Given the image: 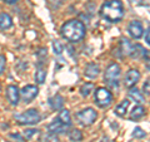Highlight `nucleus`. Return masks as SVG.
I'll use <instances>...</instances> for the list:
<instances>
[{
  "mask_svg": "<svg viewBox=\"0 0 150 142\" xmlns=\"http://www.w3.org/2000/svg\"><path fill=\"white\" fill-rule=\"evenodd\" d=\"M100 15L110 23H118L124 16V6L120 0H108L101 5Z\"/></svg>",
  "mask_w": 150,
  "mask_h": 142,
  "instance_id": "f03ea898",
  "label": "nucleus"
},
{
  "mask_svg": "<svg viewBox=\"0 0 150 142\" xmlns=\"http://www.w3.org/2000/svg\"><path fill=\"white\" fill-rule=\"evenodd\" d=\"M143 92L146 96H150V78L148 80H145V83L143 84Z\"/></svg>",
  "mask_w": 150,
  "mask_h": 142,
  "instance_id": "bb28decb",
  "label": "nucleus"
},
{
  "mask_svg": "<svg viewBox=\"0 0 150 142\" xmlns=\"http://www.w3.org/2000/svg\"><path fill=\"white\" fill-rule=\"evenodd\" d=\"M99 142H109V138H108L106 136H104V137H103V138H101Z\"/></svg>",
  "mask_w": 150,
  "mask_h": 142,
  "instance_id": "473e14b6",
  "label": "nucleus"
},
{
  "mask_svg": "<svg viewBox=\"0 0 150 142\" xmlns=\"http://www.w3.org/2000/svg\"><path fill=\"white\" fill-rule=\"evenodd\" d=\"M49 105L53 110L59 111V110H62L64 106V98L60 96V94H55V96L49 98Z\"/></svg>",
  "mask_w": 150,
  "mask_h": 142,
  "instance_id": "f8f14e48",
  "label": "nucleus"
},
{
  "mask_svg": "<svg viewBox=\"0 0 150 142\" xmlns=\"http://www.w3.org/2000/svg\"><path fill=\"white\" fill-rule=\"evenodd\" d=\"M85 75L88 78H96L100 73V67L96 63H89L85 67Z\"/></svg>",
  "mask_w": 150,
  "mask_h": 142,
  "instance_id": "9b49d317",
  "label": "nucleus"
},
{
  "mask_svg": "<svg viewBox=\"0 0 150 142\" xmlns=\"http://www.w3.org/2000/svg\"><path fill=\"white\" fill-rule=\"evenodd\" d=\"M45 78H46V72L44 69L40 68V69H38L35 72V80H36V83H39V84L44 83Z\"/></svg>",
  "mask_w": 150,
  "mask_h": 142,
  "instance_id": "4be33fe9",
  "label": "nucleus"
},
{
  "mask_svg": "<svg viewBox=\"0 0 150 142\" xmlns=\"http://www.w3.org/2000/svg\"><path fill=\"white\" fill-rule=\"evenodd\" d=\"M5 3H8V4H15L16 1H19V0H4Z\"/></svg>",
  "mask_w": 150,
  "mask_h": 142,
  "instance_id": "7c9ffc66",
  "label": "nucleus"
},
{
  "mask_svg": "<svg viewBox=\"0 0 150 142\" xmlns=\"http://www.w3.org/2000/svg\"><path fill=\"white\" fill-rule=\"evenodd\" d=\"M145 131H143L140 127H137V128L134 130V132H133V136L135 137V138H143V137H145Z\"/></svg>",
  "mask_w": 150,
  "mask_h": 142,
  "instance_id": "a878e982",
  "label": "nucleus"
},
{
  "mask_svg": "<svg viewBox=\"0 0 150 142\" xmlns=\"http://www.w3.org/2000/svg\"><path fill=\"white\" fill-rule=\"evenodd\" d=\"M15 120L20 125H35L40 121V115L36 110L31 108V110H28L25 112L20 113V115H16Z\"/></svg>",
  "mask_w": 150,
  "mask_h": 142,
  "instance_id": "7ed1b4c3",
  "label": "nucleus"
},
{
  "mask_svg": "<svg viewBox=\"0 0 150 142\" xmlns=\"http://www.w3.org/2000/svg\"><path fill=\"white\" fill-rule=\"evenodd\" d=\"M67 128H68V127L65 126V125H63L62 122L58 120V118H56V120H54V121L48 126V130L51 132V133H62V132H64Z\"/></svg>",
  "mask_w": 150,
  "mask_h": 142,
  "instance_id": "ddd939ff",
  "label": "nucleus"
},
{
  "mask_svg": "<svg viewBox=\"0 0 150 142\" xmlns=\"http://www.w3.org/2000/svg\"><path fill=\"white\" fill-rule=\"evenodd\" d=\"M58 120L62 122L63 125H65L67 127H69L70 125H71V118H70V113L68 110H60V113L58 116Z\"/></svg>",
  "mask_w": 150,
  "mask_h": 142,
  "instance_id": "f3484780",
  "label": "nucleus"
},
{
  "mask_svg": "<svg viewBox=\"0 0 150 142\" xmlns=\"http://www.w3.org/2000/svg\"><path fill=\"white\" fill-rule=\"evenodd\" d=\"M129 97L133 99V101H135L137 103H139V105H142V103L144 102V96H143V93L140 92L138 88H135V87H131V88H130V91H129Z\"/></svg>",
  "mask_w": 150,
  "mask_h": 142,
  "instance_id": "2eb2a0df",
  "label": "nucleus"
},
{
  "mask_svg": "<svg viewBox=\"0 0 150 142\" xmlns=\"http://www.w3.org/2000/svg\"><path fill=\"white\" fill-rule=\"evenodd\" d=\"M120 50L124 55H130L131 50H133V45L130 44V42L126 39V38H123L120 40Z\"/></svg>",
  "mask_w": 150,
  "mask_h": 142,
  "instance_id": "a211bd4d",
  "label": "nucleus"
},
{
  "mask_svg": "<svg viewBox=\"0 0 150 142\" xmlns=\"http://www.w3.org/2000/svg\"><path fill=\"white\" fill-rule=\"evenodd\" d=\"M38 132H39V130H34V128H29V130H25L24 133H23V136H24L25 140H30L33 136L36 135Z\"/></svg>",
  "mask_w": 150,
  "mask_h": 142,
  "instance_id": "393cba45",
  "label": "nucleus"
},
{
  "mask_svg": "<svg viewBox=\"0 0 150 142\" xmlns=\"http://www.w3.org/2000/svg\"><path fill=\"white\" fill-rule=\"evenodd\" d=\"M53 48H54V53L55 54H62L63 50H64V47L59 40H54L53 42Z\"/></svg>",
  "mask_w": 150,
  "mask_h": 142,
  "instance_id": "5701e85b",
  "label": "nucleus"
},
{
  "mask_svg": "<svg viewBox=\"0 0 150 142\" xmlns=\"http://www.w3.org/2000/svg\"><path fill=\"white\" fill-rule=\"evenodd\" d=\"M75 117H76L78 122L81 126H90L95 122L98 115L93 108L89 107V108H85V110H83V111H79L76 115H75Z\"/></svg>",
  "mask_w": 150,
  "mask_h": 142,
  "instance_id": "39448f33",
  "label": "nucleus"
},
{
  "mask_svg": "<svg viewBox=\"0 0 150 142\" xmlns=\"http://www.w3.org/2000/svg\"><path fill=\"white\" fill-rule=\"evenodd\" d=\"M6 97L13 106H16L18 102H19V98H20V92H19L18 87L16 86H9L6 89Z\"/></svg>",
  "mask_w": 150,
  "mask_h": 142,
  "instance_id": "9d476101",
  "label": "nucleus"
},
{
  "mask_svg": "<svg viewBox=\"0 0 150 142\" xmlns=\"http://www.w3.org/2000/svg\"><path fill=\"white\" fill-rule=\"evenodd\" d=\"M145 40H146V43L150 45V28L146 30V33H145Z\"/></svg>",
  "mask_w": 150,
  "mask_h": 142,
  "instance_id": "c85d7f7f",
  "label": "nucleus"
},
{
  "mask_svg": "<svg viewBox=\"0 0 150 142\" xmlns=\"http://www.w3.org/2000/svg\"><path fill=\"white\" fill-rule=\"evenodd\" d=\"M38 93H39V89H38L36 86L28 84V86H25L20 91V97H21V99L25 103H29V102H31L33 99L38 96Z\"/></svg>",
  "mask_w": 150,
  "mask_h": 142,
  "instance_id": "0eeeda50",
  "label": "nucleus"
},
{
  "mask_svg": "<svg viewBox=\"0 0 150 142\" xmlns=\"http://www.w3.org/2000/svg\"><path fill=\"white\" fill-rule=\"evenodd\" d=\"M5 65H6V58H5V55H0V74L4 72V69H5Z\"/></svg>",
  "mask_w": 150,
  "mask_h": 142,
  "instance_id": "cd10ccee",
  "label": "nucleus"
},
{
  "mask_svg": "<svg viewBox=\"0 0 150 142\" xmlns=\"http://www.w3.org/2000/svg\"><path fill=\"white\" fill-rule=\"evenodd\" d=\"M10 137H11V138H16V140H19V141H24V138H23L20 135H18V133H11Z\"/></svg>",
  "mask_w": 150,
  "mask_h": 142,
  "instance_id": "c756f323",
  "label": "nucleus"
},
{
  "mask_svg": "<svg viewBox=\"0 0 150 142\" xmlns=\"http://www.w3.org/2000/svg\"><path fill=\"white\" fill-rule=\"evenodd\" d=\"M145 115V108L143 106H137V107H134V110L131 111L130 113V120L131 121H137L139 120V118H142L143 116Z\"/></svg>",
  "mask_w": 150,
  "mask_h": 142,
  "instance_id": "6ab92c4d",
  "label": "nucleus"
},
{
  "mask_svg": "<svg viewBox=\"0 0 150 142\" xmlns=\"http://www.w3.org/2000/svg\"><path fill=\"white\" fill-rule=\"evenodd\" d=\"M139 79H140V73H139V70H138V69H130L129 72L126 73V75H125L124 84H125V87L131 88V87H134L135 84L139 82Z\"/></svg>",
  "mask_w": 150,
  "mask_h": 142,
  "instance_id": "1a4fd4ad",
  "label": "nucleus"
},
{
  "mask_svg": "<svg viewBox=\"0 0 150 142\" xmlns=\"http://www.w3.org/2000/svg\"><path fill=\"white\" fill-rule=\"evenodd\" d=\"M69 138L74 141V142H80L83 140V133H81V131L80 130H76V128H74L69 132Z\"/></svg>",
  "mask_w": 150,
  "mask_h": 142,
  "instance_id": "aec40b11",
  "label": "nucleus"
},
{
  "mask_svg": "<svg viewBox=\"0 0 150 142\" xmlns=\"http://www.w3.org/2000/svg\"><path fill=\"white\" fill-rule=\"evenodd\" d=\"M128 32L134 39H140V38L143 37V33H144L143 24L139 20H133L128 27Z\"/></svg>",
  "mask_w": 150,
  "mask_h": 142,
  "instance_id": "6e6552de",
  "label": "nucleus"
},
{
  "mask_svg": "<svg viewBox=\"0 0 150 142\" xmlns=\"http://www.w3.org/2000/svg\"><path fill=\"white\" fill-rule=\"evenodd\" d=\"M129 105H130V101L129 99H124L123 102L120 103V105L116 106L115 108V115L116 116H119V117H124L126 115V111H128V108H129Z\"/></svg>",
  "mask_w": 150,
  "mask_h": 142,
  "instance_id": "dca6fc26",
  "label": "nucleus"
},
{
  "mask_svg": "<svg viewBox=\"0 0 150 142\" xmlns=\"http://www.w3.org/2000/svg\"><path fill=\"white\" fill-rule=\"evenodd\" d=\"M93 91H94V84L93 83H85L80 88V93H81L83 97H88Z\"/></svg>",
  "mask_w": 150,
  "mask_h": 142,
  "instance_id": "412c9836",
  "label": "nucleus"
},
{
  "mask_svg": "<svg viewBox=\"0 0 150 142\" xmlns=\"http://www.w3.org/2000/svg\"><path fill=\"white\" fill-rule=\"evenodd\" d=\"M94 99H95V103L99 107L105 108L108 106H110V103L112 102V94L109 89L101 87L95 91V97H94Z\"/></svg>",
  "mask_w": 150,
  "mask_h": 142,
  "instance_id": "423d86ee",
  "label": "nucleus"
},
{
  "mask_svg": "<svg viewBox=\"0 0 150 142\" xmlns=\"http://www.w3.org/2000/svg\"><path fill=\"white\" fill-rule=\"evenodd\" d=\"M62 35L70 43H78L85 37V25L78 19H71L62 27Z\"/></svg>",
  "mask_w": 150,
  "mask_h": 142,
  "instance_id": "f257e3e1",
  "label": "nucleus"
},
{
  "mask_svg": "<svg viewBox=\"0 0 150 142\" xmlns=\"http://www.w3.org/2000/svg\"><path fill=\"white\" fill-rule=\"evenodd\" d=\"M13 27V19L11 16L6 13H1L0 14V29L6 30L9 28Z\"/></svg>",
  "mask_w": 150,
  "mask_h": 142,
  "instance_id": "4468645a",
  "label": "nucleus"
},
{
  "mask_svg": "<svg viewBox=\"0 0 150 142\" xmlns=\"http://www.w3.org/2000/svg\"><path fill=\"white\" fill-rule=\"evenodd\" d=\"M119 77H120V67H119V64H116V63L110 64L105 70L104 80L109 84L110 87H118Z\"/></svg>",
  "mask_w": 150,
  "mask_h": 142,
  "instance_id": "20e7f679",
  "label": "nucleus"
},
{
  "mask_svg": "<svg viewBox=\"0 0 150 142\" xmlns=\"http://www.w3.org/2000/svg\"><path fill=\"white\" fill-rule=\"evenodd\" d=\"M149 58H150V57H149ZM149 58L145 59V63H146V67H148V69L150 70V59H149Z\"/></svg>",
  "mask_w": 150,
  "mask_h": 142,
  "instance_id": "2f4dec72",
  "label": "nucleus"
},
{
  "mask_svg": "<svg viewBox=\"0 0 150 142\" xmlns=\"http://www.w3.org/2000/svg\"><path fill=\"white\" fill-rule=\"evenodd\" d=\"M43 142H59V138H58V136H56L55 133H48V135H45L43 137Z\"/></svg>",
  "mask_w": 150,
  "mask_h": 142,
  "instance_id": "b1692460",
  "label": "nucleus"
}]
</instances>
